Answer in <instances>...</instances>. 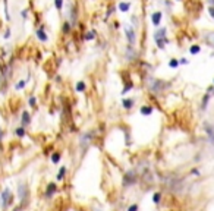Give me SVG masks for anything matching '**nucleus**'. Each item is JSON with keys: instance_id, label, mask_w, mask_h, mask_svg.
<instances>
[{"instance_id": "f257e3e1", "label": "nucleus", "mask_w": 214, "mask_h": 211, "mask_svg": "<svg viewBox=\"0 0 214 211\" xmlns=\"http://www.w3.org/2000/svg\"><path fill=\"white\" fill-rule=\"evenodd\" d=\"M154 41L157 44V47L160 50H164L166 44H169V38H167V28L166 27H158L154 31Z\"/></svg>"}, {"instance_id": "f03ea898", "label": "nucleus", "mask_w": 214, "mask_h": 211, "mask_svg": "<svg viewBox=\"0 0 214 211\" xmlns=\"http://www.w3.org/2000/svg\"><path fill=\"white\" fill-rule=\"evenodd\" d=\"M125 35H126L128 46H135L136 44V29L131 25H125Z\"/></svg>"}, {"instance_id": "7ed1b4c3", "label": "nucleus", "mask_w": 214, "mask_h": 211, "mask_svg": "<svg viewBox=\"0 0 214 211\" xmlns=\"http://www.w3.org/2000/svg\"><path fill=\"white\" fill-rule=\"evenodd\" d=\"M167 86H170V84H166L164 81H160V79H151V82H150V88L154 92H161Z\"/></svg>"}, {"instance_id": "20e7f679", "label": "nucleus", "mask_w": 214, "mask_h": 211, "mask_svg": "<svg viewBox=\"0 0 214 211\" xmlns=\"http://www.w3.org/2000/svg\"><path fill=\"white\" fill-rule=\"evenodd\" d=\"M35 37H37V40H38L40 43H47L48 41V34L46 31V25H44V23H41V25L35 29Z\"/></svg>"}, {"instance_id": "39448f33", "label": "nucleus", "mask_w": 214, "mask_h": 211, "mask_svg": "<svg viewBox=\"0 0 214 211\" xmlns=\"http://www.w3.org/2000/svg\"><path fill=\"white\" fill-rule=\"evenodd\" d=\"M136 57H138V53L135 50V46H126V48H125V59L128 62H132Z\"/></svg>"}, {"instance_id": "423d86ee", "label": "nucleus", "mask_w": 214, "mask_h": 211, "mask_svg": "<svg viewBox=\"0 0 214 211\" xmlns=\"http://www.w3.org/2000/svg\"><path fill=\"white\" fill-rule=\"evenodd\" d=\"M161 19H163V12L156 10V12H153V13H151V23H153L156 28H158V27L161 25Z\"/></svg>"}, {"instance_id": "0eeeda50", "label": "nucleus", "mask_w": 214, "mask_h": 211, "mask_svg": "<svg viewBox=\"0 0 214 211\" xmlns=\"http://www.w3.org/2000/svg\"><path fill=\"white\" fill-rule=\"evenodd\" d=\"M12 202V194L9 189H5L2 192V207L3 208H7V205Z\"/></svg>"}, {"instance_id": "6e6552de", "label": "nucleus", "mask_w": 214, "mask_h": 211, "mask_svg": "<svg viewBox=\"0 0 214 211\" xmlns=\"http://www.w3.org/2000/svg\"><path fill=\"white\" fill-rule=\"evenodd\" d=\"M132 7V3L131 2H125V0H122V2L117 3V9L119 12H122V13H126V12H129Z\"/></svg>"}, {"instance_id": "1a4fd4ad", "label": "nucleus", "mask_w": 214, "mask_h": 211, "mask_svg": "<svg viewBox=\"0 0 214 211\" xmlns=\"http://www.w3.org/2000/svg\"><path fill=\"white\" fill-rule=\"evenodd\" d=\"M30 123H31V115L28 113V111H22V115H21V126L27 128Z\"/></svg>"}, {"instance_id": "9d476101", "label": "nucleus", "mask_w": 214, "mask_h": 211, "mask_svg": "<svg viewBox=\"0 0 214 211\" xmlns=\"http://www.w3.org/2000/svg\"><path fill=\"white\" fill-rule=\"evenodd\" d=\"M204 131L208 135V139L211 141V144L214 145V128L210 125V123H204Z\"/></svg>"}, {"instance_id": "9b49d317", "label": "nucleus", "mask_w": 214, "mask_h": 211, "mask_svg": "<svg viewBox=\"0 0 214 211\" xmlns=\"http://www.w3.org/2000/svg\"><path fill=\"white\" fill-rule=\"evenodd\" d=\"M95 38H97V31H94V29H90V31H87L84 34V40L85 41H93Z\"/></svg>"}, {"instance_id": "f8f14e48", "label": "nucleus", "mask_w": 214, "mask_h": 211, "mask_svg": "<svg viewBox=\"0 0 214 211\" xmlns=\"http://www.w3.org/2000/svg\"><path fill=\"white\" fill-rule=\"evenodd\" d=\"M135 104V100H132V98H123L122 100V106L123 109H126V110H131Z\"/></svg>"}, {"instance_id": "ddd939ff", "label": "nucleus", "mask_w": 214, "mask_h": 211, "mask_svg": "<svg viewBox=\"0 0 214 211\" xmlns=\"http://www.w3.org/2000/svg\"><path fill=\"white\" fill-rule=\"evenodd\" d=\"M72 28H73V27L70 25V22H69V21H65L63 23H62V32H63L65 35H68V34L72 31Z\"/></svg>"}, {"instance_id": "4468645a", "label": "nucleus", "mask_w": 214, "mask_h": 211, "mask_svg": "<svg viewBox=\"0 0 214 211\" xmlns=\"http://www.w3.org/2000/svg\"><path fill=\"white\" fill-rule=\"evenodd\" d=\"M75 91H76V92H85L87 91V84L84 81L76 82V85H75Z\"/></svg>"}, {"instance_id": "2eb2a0df", "label": "nucleus", "mask_w": 214, "mask_h": 211, "mask_svg": "<svg viewBox=\"0 0 214 211\" xmlns=\"http://www.w3.org/2000/svg\"><path fill=\"white\" fill-rule=\"evenodd\" d=\"M140 113L142 116H150L151 113H153V107H151V106H142L140 109Z\"/></svg>"}, {"instance_id": "dca6fc26", "label": "nucleus", "mask_w": 214, "mask_h": 211, "mask_svg": "<svg viewBox=\"0 0 214 211\" xmlns=\"http://www.w3.org/2000/svg\"><path fill=\"white\" fill-rule=\"evenodd\" d=\"M56 189H57V186L54 185V183H50L48 186H47V191H46V196L47 198H50V196H52L54 192H56Z\"/></svg>"}, {"instance_id": "f3484780", "label": "nucleus", "mask_w": 214, "mask_h": 211, "mask_svg": "<svg viewBox=\"0 0 214 211\" xmlns=\"http://www.w3.org/2000/svg\"><path fill=\"white\" fill-rule=\"evenodd\" d=\"M189 53H191L192 56L199 54V53H201V46H199V44H192V46L189 47Z\"/></svg>"}, {"instance_id": "a211bd4d", "label": "nucleus", "mask_w": 214, "mask_h": 211, "mask_svg": "<svg viewBox=\"0 0 214 211\" xmlns=\"http://www.w3.org/2000/svg\"><path fill=\"white\" fill-rule=\"evenodd\" d=\"M27 82H28L27 79H19V81L15 84V90H16V91L23 90V88H25V85H27Z\"/></svg>"}, {"instance_id": "6ab92c4d", "label": "nucleus", "mask_w": 214, "mask_h": 211, "mask_svg": "<svg viewBox=\"0 0 214 211\" xmlns=\"http://www.w3.org/2000/svg\"><path fill=\"white\" fill-rule=\"evenodd\" d=\"M25 133H27V131H25V128H23V126H19V128H16V129H15V135L18 136V138H23Z\"/></svg>"}, {"instance_id": "aec40b11", "label": "nucleus", "mask_w": 214, "mask_h": 211, "mask_svg": "<svg viewBox=\"0 0 214 211\" xmlns=\"http://www.w3.org/2000/svg\"><path fill=\"white\" fill-rule=\"evenodd\" d=\"M210 94L207 92L205 95H204V98H203V103H201V109H203V110H205L207 107H208V101H210Z\"/></svg>"}, {"instance_id": "412c9836", "label": "nucleus", "mask_w": 214, "mask_h": 211, "mask_svg": "<svg viewBox=\"0 0 214 211\" xmlns=\"http://www.w3.org/2000/svg\"><path fill=\"white\" fill-rule=\"evenodd\" d=\"M180 65H179V59H170L169 60V68L172 69H178Z\"/></svg>"}, {"instance_id": "4be33fe9", "label": "nucleus", "mask_w": 214, "mask_h": 211, "mask_svg": "<svg viewBox=\"0 0 214 211\" xmlns=\"http://www.w3.org/2000/svg\"><path fill=\"white\" fill-rule=\"evenodd\" d=\"M54 2V7L60 12L62 9H63V5H65V0H53Z\"/></svg>"}, {"instance_id": "5701e85b", "label": "nucleus", "mask_w": 214, "mask_h": 211, "mask_svg": "<svg viewBox=\"0 0 214 211\" xmlns=\"http://www.w3.org/2000/svg\"><path fill=\"white\" fill-rule=\"evenodd\" d=\"M65 175H66V167L63 166V167H60V170L57 173V180H62V179L65 178Z\"/></svg>"}, {"instance_id": "b1692460", "label": "nucleus", "mask_w": 214, "mask_h": 211, "mask_svg": "<svg viewBox=\"0 0 214 211\" xmlns=\"http://www.w3.org/2000/svg\"><path fill=\"white\" fill-rule=\"evenodd\" d=\"M131 22H132V27L136 28L138 25H140V18H138L136 15H132V16H131Z\"/></svg>"}, {"instance_id": "393cba45", "label": "nucleus", "mask_w": 214, "mask_h": 211, "mask_svg": "<svg viewBox=\"0 0 214 211\" xmlns=\"http://www.w3.org/2000/svg\"><path fill=\"white\" fill-rule=\"evenodd\" d=\"M59 161H60V153H53L52 154V163L57 164Z\"/></svg>"}, {"instance_id": "a878e982", "label": "nucleus", "mask_w": 214, "mask_h": 211, "mask_svg": "<svg viewBox=\"0 0 214 211\" xmlns=\"http://www.w3.org/2000/svg\"><path fill=\"white\" fill-rule=\"evenodd\" d=\"M19 196H21V200L27 198V189H25V186H19Z\"/></svg>"}, {"instance_id": "bb28decb", "label": "nucleus", "mask_w": 214, "mask_h": 211, "mask_svg": "<svg viewBox=\"0 0 214 211\" xmlns=\"http://www.w3.org/2000/svg\"><path fill=\"white\" fill-rule=\"evenodd\" d=\"M28 16H30V10H28V9H22V10H21V18H22L23 21H27Z\"/></svg>"}, {"instance_id": "cd10ccee", "label": "nucleus", "mask_w": 214, "mask_h": 211, "mask_svg": "<svg viewBox=\"0 0 214 211\" xmlns=\"http://www.w3.org/2000/svg\"><path fill=\"white\" fill-rule=\"evenodd\" d=\"M133 88V84H131V82H126V85H125V88L122 90V94H126L128 91H131Z\"/></svg>"}, {"instance_id": "c85d7f7f", "label": "nucleus", "mask_w": 214, "mask_h": 211, "mask_svg": "<svg viewBox=\"0 0 214 211\" xmlns=\"http://www.w3.org/2000/svg\"><path fill=\"white\" fill-rule=\"evenodd\" d=\"M28 104H30V107H35V106H37V98H35L34 95H31V97L28 98Z\"/></svg>"}, {"instance_id": "c756f323", "label": "nucleus", "mask_w": 214, "mask_h": 211, "mask_svg": "<svg viewBox=\"0 0 214 211\" xmlns=\"http://www.w3.org/2000/svg\"><path fill=\"white\" fill-rule=\"evenodd\" d=\"M10 35H12V31H10V28L7 27V28L5 29V34H3V38H5V40H9V38H10Z\"/></svg>"}, {"instance_id": "7c9ffc66", "label": "nucleus", "mask_w": 214, "mask_h": 211, "mask_svg": "<svg viewBox=\"0 0 214 211\" xmlns=\"http://www.w3.org/2000/svg\"><path fill=\"white\" fill-rule=\"evenodd\" d=\"M160 198H161V195H160L158 192H157V194H154V195H153V202H156V204H157V202H160Z\"/></svg>"}, {"instance_id": "2f4dec72", "label": "nucleus", "mask_w": 214, "mask_h": 211, "mask_svg": "<svg viewBox=\"0 0 214 211\" xmlns=\"http://www.w3.org/2000/svg\"><path fill=\"white\" fill-rule=\"evenodd\" d=\"M188 63H189V60H188L186 57H180L179 59V65H188Z\"/></svg>"}, {"instance_id": "473e14b6", "label": "nucleus", "mask_w": 214, "mask_h": 211, "mask_svg": "<svg viewBox=\"0 0 214 211\" xmlns=\"http://www.w3.org/2000/svg\"><path fill=\"white\" fill-rule=\"evenodd\" d=\"M208 13H210V16L214 19V6H210V7H208Z\"/></svg>"}, {"instance_id": "72a5a7b5", "label": "nucleus", "mask_w": 214, "mask_h": 211, "mask_svg": "<svg viewBox=\"0 0 214 211\" xmlns=\"http://www.w3.org/2000/svg\"><path fill=\"white\" fill-rule=\"evenodd\" d=\"M128 211H138V205H131Z\"/></svg>"}, {"instance_id": "f704fd0d", "label": "nucleus", "mask_w": 214, "mask_h": 211, "mask_svg": "<svg viewBox=\"0 0 214 211\" xmlns=\"http://www.w3.org/2000/svg\"><path fill=\"white\" fill-rule=\"evenodd\" d=\"M3 135H5V133H3V131H2V129H0V141H2V139H3Z\"/></svg>"}, {"instance_id": "c9c22d12", "label": "nucleus", "mask_w": 214, "mask_h": 211, "mask_svg": "<svg viewBox=\"0 0 214 211\" xmlns=\"http://www.w3.org/2000/svg\"><path fill=\"white\" fill-rule=\"evenodd\" d=\"M176 2H182V0H176Z\"/></svg>"}, {"instance_id": "e433bc0d", "label": "nucleus", "mask_w": 214, "mask_h": 211, "mask_svg": "<svg viewBox=\"0 0 214 211\" xmlns=\"http://www.w3.org/2000/svg\"><path fill=\"white\" fill-rule=\"evenodd\" d=\"M213 85H214V79H213Z\"/></svg>"}, {"instance_id": "4c0bfd02", "label": "nucleus", "mask_w": 214, "mask_h": 211, "mask_svg": "<svg viewBox=\"0 0 214 211\" xmlns=\"http://www.w3.org/2000/svg\"><path fill=\"white\" fill-rule=\"evenodd\" d=\"M15 211H18V210H15Z\"/></svg>"}]
</instances>
